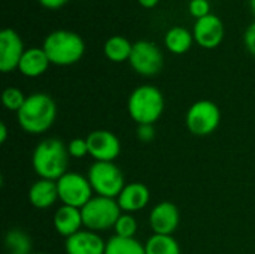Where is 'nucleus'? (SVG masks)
Masks as SVG:
<instances>
[{
	"label": "nucleus",
	"instance_id": "nucleus-1",
	"mask_svg": "<svg viewBox=\"0 0 255 254\" xmlns=\"http://www.w3.org/2000/svg\"><path fill=\"white\" fill-rule=\"evenodd\" d=\"M57 118V105L46 93L27 96L22 108L16 112L19 127L30 135H42L49 130Z\"/></svg>",
	"mask_w": 255,
	"mask_h": 254
},
{
	"label": "nucleus",
	"instance_id": "nucleus-2",
	"mask_svg": "<svg viewBox=\"0 0 255 254\" xmlns=\"http://www.w3.org/2000/svg\"><path fill=\"white\" fill-rule=\"evenodd\" d=\"M69 159L67 145L57 138H48L36 145L31 156V165L42 180L57 181L67 174Z\"/></svg>",
	"mask_w": 255,
	"mask_h": 254
},
{
	"label": "nucleus",
	"instance_id": "nucleus-3",
	"mask_svg": "<svg viewBox=\"0 0 255 254\" xmlns=\"http://www.w3.org/2000/svg\"><path fill=\"white\" fill-rule=\"evenodd\" d=\"M49 61L57 66H70L78 63L85 52L84 39L72 30H54L51 31L42 45Z\"/></svg>",
	"mask_w": 255,
	"mask_h": 254
},
{
	"label": "nucleus",
	"instance_id": "nucleus-4",
	"mask_svg": "<svg viewBox=\"0 0 255 254\" xmlns=\"http://www.w3.org/2000/svg\"><path fill=\"white\" fill-rule=\"evenodd\" d=\"M164 96L155 85H139L131 91L127 109L137 126L155 124L164 111Z\"/></svg>",
	"mask_w": 255,
	"mask_h": 254
},
{
	"label": "nucleus",
	"instance_id": "nucleus-5",
	"mask_svg": "<svg viewBox=\"0 0 255 254\" xmlns=\"http://www.w3.org/2000/svg\"><path fill=\"white\" fill-rule=\"evenodd\" d=\"M81 213L84 228L93 232H103L114 228L121 217V208L117 199L97 195L84 208H81Z\"/></svg>",
	"mask_w": 255,
	"mask_h": 254
},
{
	"label": "nucleus",
	"instance_id": "nucleus-6",
	"mask_svg": "<svg viewBox=\"0 0 255 254\" xmlns=\"http://www.w3.org/2000/svg\"><path fill=\"white\" fill-rule=\"evenodd\" d=\"M88 181L97 196L117 199L126 187L124 175L114 162H94L88 169Z\"/></svg>",
	"mask_w": 255,
	"mask_h": 254
},
{
	"label": "nucleus",
	"instance_id": "nucleus-7",
	"mask_svg": "<svg viewBox=\"0 0 255 254\" xmlns=\"http://www.w3.org/2000/svg\"><path fill=\"white\" fill-rule=\"evenodd\" d=\"M221 123V111L212 100L203 99L194 102L185 115V124L194 136L212 135Z\"/></svg>",
	"mask_w": 255,
	"mask_h": 254
},
{
	"label": "nucleus",
	"instance_id": "nucleus-8",
	"mask_svg": "<svg viewBox=\"0 0 255 254\" xmlns=\"http://www.w3.org/2000/svg\"><path fill=\"white\" fill-rule=\"evenodd\" d=\"M58 199L63 205L73 208H84L93 199V187L84 175L78 172H67L57 180Z\"/></svg>",
	"mask_w": 255,
	"mask_h": 254
},
{
	"label": "nucleus",
	"instance_id": "nucleus-9",
	"mask_svg": "<svg viewBox=\"0 0 255 254\" xmlns=\"http://www.w3.org/2000/svg\"><path fill=\"white\" fill-rule=\"evenodd\" d=\"M130 66L134 72L142 76L157 75L164 64L161 49L151 40H137L133 43V49L128 58Z\"/></svg>",
	"mask_w": 255,
	"mask_h": 254
},
{
	"label": "nucleus",
	"instance_id": "nucleus-10",
	"mask_svg": "<svg viewBox=\"0 0 255 254\" xmlns=\"http://www.w3.org/2000/svg\"><path fill=\"white\" fill-rule=\"evenodd\" d=\"M85 139L88 145V156H91L94 162H115L121 153V142L118 136L109 130H94L88 133Z\"/></svg>",
	"mask_w": 255,
	"mask_h": 254
},
{
	"label": "nucleus",
	"instance_id": "nucleus-11",
	"mask_svg": "<svg viewBox=\"0 0 255 254\" xmlns=\"http://www.w3.org/2000/svg\"><path fill=\"white\" fill-rule=\"evenodd\" d=\"M224 24L220 16L209 13L203 18L196 19L193 27V36L194 42L205 48V49H214L217 48L223 39H224Z\"/></svg>",
	"mask_w": 255,
	"mask_h": 254
},
{
	"label": "nucleus",
	"instance_id": "nucleus-12",
	"mask_svg": "<svg viewBox=\"0 0 255 254\" xmlns=\"http://www.w3.org/2000/svg\"><path fill=\"white\" fill-rule=\"evenodd\" d=\"M24 52L21 36L13 28H3L0 31V70L9 73L18 69Z\"/></svg>",
	"mask_w": 255,
	"mask_h": 254
},
{
	"label": "nucleus",
	"instance_id": "nucleus-13",
	"mask_svg": "<svg viewBox=\"0 0 255 254\" xmlns=\"http://www.w3.org/2000/svg\"><path fill=\"white\" fill-rule=\"evenodd\" d=\"M181 214L175 204L160 202L149 214V226L154 235H173L179 226Z\"/></svg>",
	"mask_w": 255,
	"mask_h": 254
},
{
	"label": "nucleus",
	"instance_id": "nucleus-14",
	"mask_svg": "<svg viewBox=\"0 0 255 254\" xmlns=\"http://www.w3.org/2000/svg\"><path fill=\"white\" fill-rule=\"evenodd\" d=\"M64 249L67 254H105L106 243L97 232L82 229L66 238Z\"/></svg>",
	"mask_w": 255,
	"mask_h": 254
},
{
	"label": "nucleus",
	"instance_id": "nucleus-15",
	"mask_svg": "<svg viewBox=\"0 0 255 254\" xmlns=\"http://www.w3.org/2000/svg\"><path fill=\"white\" fill-rule=\"evenodd\" d=\"M149 199H151V193L145 184L130 183V184H126V187L117 198V202L121 211L127 214H133V213L143 210L149 204Z\"/></svg>",
	"mask_w": 255,
	"mask_h": 254
},
{
	"label": "nucleus",
	"instance_id": "nucleus-16",
	"mask_svg": "<svg viewBox=\"0 0 255 254\" xmlns=\"http://www.w3.org/2000/svg\"><path fill=\"white\" fill-rule=\"evenodd\" d=\"M54 228L64 238L78 234L84 228L81 210L69 205H61L54 214Z\"/></svg>",
	"mask_w": 255,
	"mask_h": 254
},
{
	"label": "nucleus",
	"instance_id": "nucleus-17",
	"mask_svg": "<svg viewBox=\"0 0 255 254\" xmlns=\"http://www.w3.org/2000/svg\"><path fill=\"white\" fill-rule=\"evenodd\" d=\"M49 64H51V61H49L46 52L43 51V48H28V49H25V52L21 57L18 70L24 76L37 78L48 70Z\"/></svg>",
	"mask_w": 255,
	"mask_h": 254
},
{
	"label": "nucleus",
	"instance_id": "nucleus-18",
	"mask_svg": "<svg viewBox=\"0 0 255 254\" xmlns=\"http://www.w3.org/2000/svg\"><path fill=\"white\" fill-rule=\"evenodd\" d=\"M58 199V189L57 181L51 180H39L31 184L28 190V201L37 210H46L52 207Z\"/></svg>",
	"mask_w": 255,
	"mask_h": 254
},
{
	"label": "nucleus",
	"instance_id": "nucleus-19",
	"mask_svg": "<svg viewBox=\"0 0 255 254\" xmlns=\"http://www.w3.org/2000/svg\"><path fill=\"white\" fill-rule=\"evenodd\" d=\"M194 42L193 31H190L187 27L175 25L166 31L164 36V45L172 54H185Z\"/></svg>",
	"mask_w": 255,
	"mask_h": 254
},
{
	"label": "nucleus",
	"instance_id": "nucleus-20",
	"mask_svg": "<svg viewBox=\"0 0 255 254\" xmlns=\"http://www.w3.org/2000/svg\"><path fill=\"white\" fill-rule=\"evenodd\" d=\"M133 49V43L124 36H112L103 45V52L108 60L114 63L128 61Z\"/></svg>",
	"mask_w": 255,
	"mask_h": 254
},
{
	"label": "nucleus",
	"instance_id": "nucleus-21",
	"mask_svg": "<svg viewBox=\"0 0 255 254\" xmlns=\"http://www.w3.org/2000/svg\"><path fill=\"white\" fill-rule=\"evenodd\" d=\"M105 254H146V252L145 246L136 238H121L115 235L106 243Z\"/></svg>",
	"mask_w": 255,
	"mask_h": 254
},
{
	"label": "nucleus",
	"instance_id": "nucleus-22",
	"mask_svg": "<svg viewBox=\"0 0 255 254\" xmlns=\"http://www.w3.org/2000/svg\"><path fill=\"white\" fill-rule=\"evenodd\" d=\"M146 254H181L178 241L172 235H152L145 244Z\"/></svg>",
	"mask_w": 255,
	"mask_h": 254
},
{
	"label": "nucleus",
	"instance_id": "nucleus-23",
	"mask_svg": "<svg viewBox=\"0 0 255 254\" xmlns=\"http://www.w3.org/2000/svg\"><path fill=\"white\" fill-rule=\"evenodd\" d=\"M4 247L9 253L31 254V238L21 229H10L4 235Z\"/></svg>",
	"mask_w": 255,
	"mask_h": 254
},
{
	"label": "nucleus",
	"instance_id": "nucleus-24",
	"mask_svg": "<svg viewBox=\"0 0 255 254\" xmlns=\"http://www.w3.org/2000/svg\"><path fill=\"white\" fill-rule=\"evenodd\" d=\"M25 99L27 96L16 87H7L1 94V102L4 108L9 111H15V112H18L22 108Z\"/></svg>",
	"mask_w": 255,
	"mask_h": 254
},
{
	"label": "nucleus",
	"instance_id": "nucleus-25",
	"mask_svg": "<svg viewBox=\"0 0 255 254\" xmlns=\"http://www.w3.org/2000/svg\"><path fill=\"white\" fill-rule=\"evenodd\" d=\"M115 235L121 238H134L137 232V222L131 214H121L118 222L114 226Z\"/></svg>",
	"mask_w": 255,
	"mask_h": 254
},
{
	"label": "nucleus",
	"instance_id": "nucleus-26",
	"mask_svg": "<svg viewBox=\"0 0 255 254\" xmlns=\"http://www.w3.org/2000/svg\"><path fill=\"white\" fill-rule=\"evenodd\" d=\"M67 151L69 156L73 159H82L88 154V145H87V139L82 138H75L67 144Z\"/></svg>",
	"mask_w": 255,
	"mask_h": 254
},
{
	"label": "nucleus",
	"instance_id": "nucleus-27",
	"mask_svg": "<svg viewBox=\"0 0 255 254\" xmlns=\"http://www.w3.org/2000/svg\"><path fill=\"white\" fill-rule=\"evenodd\" d=\"M188 12L196 18H203L211 13V3L209 0H190L188 3Z\"/></svg>",
	"mask_w": 255,
	"mask_h": 254
},
{
	"label": "nucleus",
	"instance_id": "nucleus-28",
	"mask_svg": "<svg viewBox=\"0 0 255 254\" xmlns=\"http://www.w3.org/2000/svg\"><path fill=\"white\" fill-rule=\"evenodd\" d=\"M244 43H245L248 52H251L255 57V21L247 27L245 34H244Z\"/></svg>",
	"mask_w": 255,
	"mask_h": 254
},
{
	"label": "nucleus",
	"instance_id": "nucleus-29",
	"mask_svg": "<svg viewBox=\"0 0 255 254\" xmlns=\"http://www.w3.org/2000/svg\"><path fill=\"white\" fill-rule=\"evenodd\" d=\"M137 138L142 142H151L155 138L154 124H142L137 127Z\"/></svg>",
	"mask_w": 255,
	"mask_h": 254
},
{
	"label": "nucleus",
	"instance_id": "nucleus-30",
	"mask_svg": "<svg viewBox=\"0 0 255 254\" xmlns=\"http://www.w3.org/2000/svg\"><path fill=\"white\" fill-rule=\"evenodd\" d=\"M43 7H46V9H60V7H63L69 0H37Z\"/></svg>",
	"mask_w": 255,
	"mask_h": 254
},
{
	"label": "nucleus",
	"instance_id": "nucleus-31",
	"mask_svg": "<svg viewBox=\"0 0 255 254\" xmlns=\"http://www.w3.org/2000/svg\"><path fill=\"white\" fill-rule=\"evenodd\" d=\"M7 139V127H6V123L1 121L0 123V144H4Z\"/></svg>",
	"mask_w": 255,
	"mask_h": 254
},
{
	"label": "nucleus",
	"instance_id": "nucleus-32",
	"mask_svg": "<svg viewBox=\"0 0 255 254\" xmlns=\"http://www.w3.org/2000/svg\"><path fill=\"white\" fill-rule=\"evenodd\" d=\"M139 1V4L140 6H143V7H155L158 3H160V0H137Z\"/></svg>",
	"mask_w": 255,
	"mask_h": 254
},
{
	"label": "nucleus",
	"instance_id": "nucleus-33",
	"mask_svg": "<svg viewBox=\"0 0 255 254\" xmlns=\"http://www.w3.org/2000/svg\"><path fill=\"white\" fill-rule=\"evenodd\" d=\"M250 7H251L253 13L255 15V0H250Z\"/></svg>",
	"mask_w": 255,
	"mask_h": 254
},
{
	"label": "nucleus",
	"instance_id": "nucleus-34",
	"mask_svg": "<svg viewBox=\"0 0 255 254\" xmlns=\"http://www.w3.org/2000/svg\"><path fill=\"white\" fill-rule=\"evenodd\" d=\"M31 254H46V253H31Z\"/></svg>",
	"mask_w": 255,
	"mask_h": 254
},
{
	"label": "nucleus",
	"instance_id": "nucleus-35",
	"mask_svg": "<svg viewBox=\"0 0 255 254\" xmlns=\"http://www.w3.org/2000/svg\"><path fill=\"white\" fill-rule=\"evenodd\" d=\"M9 254H15V253H9Z\"/></svg>",
	"mask_w": 255,
	"mask_h": 254
}]
</instances>
